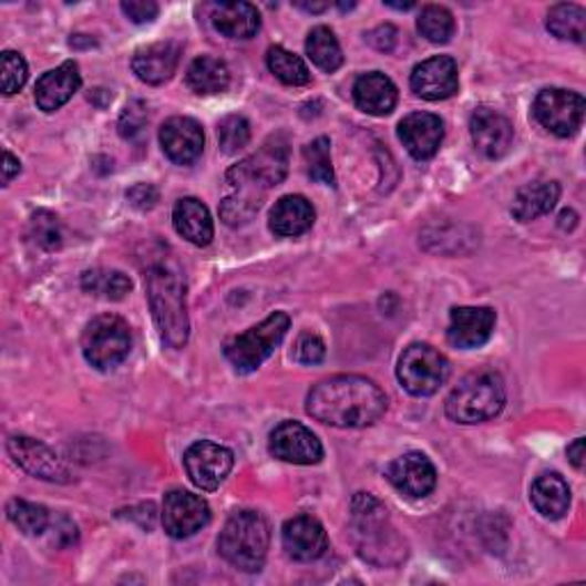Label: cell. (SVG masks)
<instances>
[{"label":"cell","mask_w":586,"mask_h":586,"mask_svg":"<svg viewBox=\"0 0 586 586\" xmlns=\"http://www.w3.org/2000/svg\"><path fill=\"white\" fill-rule=\"evenodd\" d=\"M8 452L21 465L28 474L44 479V481H58V484H66L69 481V470L66 465L49 450L47 444L25 438V435H14L8 442Z\"/></svg>","instance_id":"obj_17"},{"label":"cell","mask_w":586,"mask_h":586,"mask_svg":"<svg viewBox=\"0 0 586 586\" xmlns=\"http://www.w3.org/2000/svg\"><path fill=\"white\" fill-rule=\"evenodd\" d=\"M30 238L38 244L42 250H58L62 244V232L60 223L49 212H38L30 218Z\"/></svg>","instance_id":"obj_39"},{"label":"cell","mask_w":586,"mask_h":586,"mask_svg":"<svg viewBox=\"0 0 586 586\" xmlns=\"http://www.w3.org/2000/svg\"><path fill=\"white\" fill-rule=\"evenodd\" d=\"M21 172V163L12 152H3V184L8 186L17 175Z\"/></svg>","instance_id":"obj_47"},{"label":"cell","mask_w":586,"mask_h":586,"mask_svg":"<svg viewBox=\"0 0 586 586\" xmlns=\"http://www.w3.org/2000/svg\"><path fill=\"white\" fill-rule=\"evenodd\" d=\"M410 88L426 101H444L459 92V66L450 55L420 62L410 74Z\"/></svg>","instance_id":"obj_14"},{"label":"cell","mask_w":586,"mask_h":586,"mask_svg":"<svg viewBox=\"0 0 586 586\" xmlns=\"http://www.w3.org/2000/svg\"><path fill=\"white\" fill-rule=\"evenodd\" d=\"M388 8H394V10H410L412 3H385Z\"/></svg>","instance_id":"obj_50"},{"label":"cell","mask_w":586,"mask_h":586,"mask_svg":"<svg viewBox=\"0 0 586 586\" xmlns=\"http://www.w3.org/2000/svg\"><path fill=\"white\" fill-rule=\"evenodd\" d=\"M418 30L431 44H446L456 32L454 14L442 6H426L418 19Z\"/></svg>","instance_id":"obj_35"},{"label":"cell","mask_w":586,"mask_h":586,"mask_svg":"<svg viewBox=\"0 0 586 586\" xmlns=\"http://www.w3.org/2000/svg\"><path fill=\"white\" fill-rule=\"evenodd\" d=\"M399 137L412 158L429 161L438 154L442 145L444 124L433 113H412L401 120Z\"/></svg>","instance_id":"obj_21"},{"label":"cell","mask_w":586,"mask_h":586,"mask_svg":"<svg viewBox=\"0 0 586 586\" xmlns=\"http://www.w3.org/2000/svg\"><path fill=\"white\" fill-rule=\"evenodd\" d=\"M296 8H300L305 12H326L328 3H296Z\"/></svg>","instance_id":"obj_49"},{"label":"cell","mask_w":586,"mask_h":586,"mask_svg":"<svg viewBox=\"0 0 586 586\" xmlns=\"http://www.w3.org/2000/svg\"><path fill=\"white\" fill-rule=\"evenodd\" d=\"M356 106L373 117L390 115L397 109L399 92L397 85L381 72L362 74L353 85Z\"/></svg>","instance_id":"obj_24"},{"label":"cell","mask_w":586,"mask_h":586,"mask_svg":"<svg viewBox=\"0 0 586 586\" xmlns=\"http://www.w3.org/2000/svg\"><path fill=\"white\" fill-rule=\"evenodd\" d=\"M81 83L83 81L79 64L74 60H66L38 81V85H34V101H38L40 111L55 113L81 90Z\"/></svg>","instance_id":"obj_23"},{"label":"cell","mask_w":586,"mask_h":586,"mask_svg":"<svg viewBox=\"0 0 586 586\" xmlns=\"http://www.w3.org/2000/svg\"><path fill=\"white\" fill-rule=\"evenodd\" d=\"M161 147L165 156L177 165H191L202 156L204 131L193 117H169L161 126Z\"/></svg>","instance_id":"obj_18"},{"label":"cell","mask_w":586,"mask_h":586,"mask_svg":"<svg viewBox=\"0 0 586 586\" xmlns=\"http://www.w3.org/2000/svg\"><path fill=\"white\" fill-rule=\"evenodd\" d=\"M470 133L474 147L486 158H502L513 145L511 122L493 109H476L472 113Z\"/></svg>","instance_id":"obj_20"},{"label":"cell","mask_w":586,"mask_h":586,"mask_svg":"<svg viewBox=\"0 0 586 586\" xmlns=\"http://www.w3.org/2000/svg\"><path fill=\"white\" fill-rule=\"evenodd\" d=\"M369 42L378 49V51H392L394 44H397V30L394 25H381L376 28L371 34H369Z\"/></svg>","instance_id":"obj_45"},{"label":"cell","mask_w":586,"mask_h":586,"mask_svg":"<svg viewBox=\"0 0 586 586\" xmlns=\"http://www.w3.org/2000/svg\"><path fill=\"white\" fill-rule=\"evenodd\" d=\"M214 28L229 40H250L257 34L261 19L253 3H220L212 14Z\"/></svg>","instance_id":"obj_28"},{"label":"cell","mask_w":586,"mask_h":586,"mask_svg":"<svg viewBox=\"0 0 586 586\" xmlns=\"http://www.w3.org/2000/svg\"><path fill=\"white\" fill-rule=\"evenodd\" d=\"M218 143L225 154H236L250 143V124L244 115H227L218 122Z\"/></svg>","instance_id":"obj_38"},{"label":"cell","mask_w":586,"mask_h":586,"mask_svg":"<svg viewBox=\"0 0 586 586\" xmlns=\"http://www.w3.org/2000/svg\"><path fill=\"white\" fill-rule=\"evenodd\" d=\"M532 504L543 518L559 521L568 513L570 489L557 472L541 474L532 484Z\"/></svg>","instance_id":"obj_29"},{"label":"cell","mask_w":586,"mask_h":586,"mask_svg":"<svg viewBox=\"0 0 586 586\" xmlns=\"http://www.w3.org/2000/svg\"><path fill=\"white\" fill-rule=\"evenodd\" d=\"M184 465L193 484L202 491H216L234 467V454L223 444L199 440L184 454Z\"/></svg>","instance_id":"obj_11"},{"label":"cell","mask_w":586,"mask_h":586,"mask_svg":"<svg viewBox=\"0 0 586 586\" xmlns=\"http://www.w3.org/2000/svg\"><path fill=\"white\" fill-rule=\"evenodd\" d=\"M172 223L179 236H184L188 244L204 248L212 244L214 238V220L206 206L195 199V197H184L175 204V212H172Z\"/></svg>","instance_id":"obj_25"},{"label":"cell","mask_w":586,"mask_h":586,"mask_svg":"<svg viewBox=\"0 0 586 586\" xmlns=\"http://www.w3.org/2000/svg\"><path fill=\"white\" fill-rule=\"evenodd\" d=\"M147 126V111L141 101L131 103V106L120 117V133L126 141H137L145 133Z\"/></svg>","instance_id":"obj_42"},{"label":"cell","mask_w":586,"mask_h":586,"mask_svg":"<svg viewBox=\"0 0 586 586\" xmlns=\"http://www.w3.org/2000/svg\"><path fill=\"white\" fill-rule=\"evenodd\" d=\"M122 12L133 23H152L158 17V6L154 0H124Z\"/></svg>","instance_id":"obj_43"},{"label":"cell","mask_w":586,"mask_h":586,"mask_svg":"<svg viewBox=\"0 0 586 586\" xmlns=\"http://www.w3.org/2000/svg\"><path fill=\"white\" fill-rule=\"evenodd\" d=\"M270 454L294 465H317L323 459L319 438L300 422H282L270 433Z\"/></svg>","instance_id":"obj_13"},{"label":"cell","mask_w":586,"mask_h":586,"mask_svg":"<svg viewBox=\"0 0 586 586\" xmlns=\"http://www.w3.org/2000/svg\"><path fill=\"white\" fill-rule=\"evenodd\" d=\"M229 69L220 58L214 55H202L195 58L188 66V74H186V83L195 94L202 96H212V94H220L229 88Z\"/></svg>","instance_id":"obj_30"},{"label":"cell","mask_w":586,"mask_h":586,"mask_svg":"<svg viewBox=\"0 0 586 586\" xmlns=\"http://www.w3.org/2000/svg\"><path fill=\"white\" fill-rule=\"evenodd\" d=\"M388 397L364 376H332L307 394V415L335 429H364L385 415Z\"/></svg>","instance_id":"obj_1"},{"label":"cell","mask_w":586,"mask_h":586,"mask_svg":"<svg viewBox=\"0 0 586 586\" xmlns=\"http://www.w3.org/2000/svg\"><path fill=\"white\" fill-rule=\"evenodd\" d=\"M305 163H307V175L319 184L332 186L335 184V169L330 158V141L328 137H317L302 150Z\"/></svg>","instance_id":"obj_37"},{"label":"cell","mask_w":586,"mask_h":586,"mask_svg":"<svg viewBox=\"0 0 586 586\" xmlns=\"http://www.w3.org/2000/svg\"><path fill=\"white\" fill-rule=\"evenodd\" d=\"M497 315L491 307H454L446 339L456 349H479L493 337Z\"/></svg>","instance_id":"obj_15"},{"label":"cell","mask_w":586,"mask_h":586,"mask_svg":"<svg viewBox=\"0 0 586 586\" xmlns=\"http://www.w3.org/2000/svg\"><path fill=\"white\" fill-rule=\"evenodd\" d=\"M326 358V343L315 332H302L294 347V360L298 364H319Z\"/></svg>","instance_id":"obj_41"},{"label":"cell","mask_w":586,"mask_h":586,"mask_svg":"<svg viewBox=\"0 0 586 586\" xmlns=\"http://www.w3.org/2000/svg\"><path fill=\"white\" fill-rule=\"evenodd\" d=\"M270 545L268 523L257 511H238L225 523L218 549L223 559L244 573H259L264 568Z\"/></svg>","instance_id":"obj_5"},{"label":"cell","mask_w":586,"mask_h":586,"mask_svg":"<svg viewBox=\"0 0 586 586\" xmlns=\"http://www.w3.org/2000/svg\"><path fill=\"white\" fill-rule=\"evenodd\" d=\"M8 515L10 521L28 536H42L53 525L51 513L44 506L25 500H12L8 504Z\"/></svg>","instance_id":"obj_36"},{"label":"cell","mask_w":586,"mask_h":586,"mask_svg":"<svg viewBox=\"0 0 586 586\" xmlns=\"http://www.w3.org/2000/svg\"><path fill=\"white\" fill-rule=\"evenodd\" d=\"M182 58V44L177 42H156L150 47L137 49L131 66L133 74L147 85H161L172 79V74L177 72Z\"/></svg>","instance_id":"obj_22"},{"label":"cell","mask_w":586,"mask_h":586,"mask_svg":"<svg viewBox=\"0 0 586 586\" xmlns=\"http://www.w3.org/2000/svg\"><path fill=\"white\" fill-rule=\"evenodd\" d=\"M547 30L559 40L582 44L586 38V12L573 3H559L547 12Z\"/></svg>","instance_id":"obj_32"},{"label":"cell","mask_w":586,"mask_h":586,"mask_svg":"<svg viewBox=\"0 0 586 586\" xmlns=\"http://www.w3.org/2000/svg\"><path fill=\"white\" fill-rule=\"evenodd\" d=\"M266 64L270 69V74H275V79H280L285 85L298 88V85H307L309 81H312V74H309L307 64L282 47L268 49Z\"/></svg>","instance_id":"obj_34"},{"label":"cell","mask_w":586,"mask_h":586,"mask_svg":"<svg viewBox=\"0 0 586 586\" xmlns=\"http://www.w3.org/2000/svg\"><path fill=\"white\" fill-rule=\"evenodd\" d=\"M282 545L296 562H317L328 549V534L312 515H296L282 527Z\"/></svg>","instance_id":"obj_19"},{"label":"cell","mask_w":586,"mask_h":586,"mask_svg":"<svg viewBox=\"0 0 586 586\" xmlns=\"http://www.w3.org/2000/svg\"><path fill=\"white\" fill-rule=\"evenodd\" d=\"M584 459H586V442L584 438H577L570 446H568V461L573 463L575 470H584Z\"/></svg>","instance_id":"obj_46"},{"label":"cell","mask_w":586,"mask_h":586,"mask_svg":"<svg viewBox=\"0 0 586 586\" xmlns=\"http://www.w3.org/2000/svg\"><path fill=\"white\" fill-rule=\"evenodd\" d=\"M390 484L405 497L422 500L435 491L438 472L422 452H408L388 467Z\"/></svg>","instance_id":"obj_16"},{"label":"cell","mask_w":586,"mask_h":586,"mask_svg":"<svg viewBox=\"0 0 586 586\" xmlns=\"http://www.w3.org/2000/svg\"><path fill=\"white\" fill-rule=\"evenodd\" d=\"M163 527L172 538H191L209 525L212 508L199 495L188 491H169L163 500Z\"/></svg>","instance_id":"obj_12"},{"label":"cell","mask_w":586,"mask_h":586,"mask_svg":"<svg viewBox=\"0 0 586 586\" xmlns=\"http://www.w3.org/2000/svg\"><path fill=\"white\" fill-rule=\"evenodd\" d=\"M0 69H3V76H0V85H3V94H17L25 81H28V64L17 51H6L0 55Z\"/></svg>","instance_id":"obj_40"},{"label":"cell","mask_w":586,"mask_h":586,"mask_svg":"<svg viewBox=\"0 0 586 586\" xmlns=\"http://www.w3.org/2000/svg\"><path fill=\"white\" fill-rule=\"evenodd\" d=\"M83 291L103 298V300H122L131 289V280L120 270H109V268H94L85 270L81 280Z\"/></svg>","instance_id":"obj_33"},{"label":"cell","mask_w":586,"mask_h":586,"mask_svg":"<svg viewBox=\"0 0 586 586\" xmlns=\"http://www.w3.org/2000/svg\"><path fill=\"white\" fill-rule=\"evenodd\" d=\"M126 199L137 212H150L158 202V191L152 184H135L126 191Z\"/></svg>","instance_id":"obj_44"},{"label":"cell","mask_w":586,"mask_h":586,"mask_svg":"<svg viewBox=\"0 0 586 586\" xmlns=\"http://www.w3.org/2000/svg\"><path fill=\"white\" fill-rule=\"evenodd\" d=\"M586 103L584 96L562 88H547L534 101V117L543 128L559 137H570L579 131Z\"/></svg>","instance_id":"obj_10"},{"label":"cell","mask_w":586,"mask_h":586,"mask_svg":"<svg viewBox=\"0 0 586 586\" xmlns=\"http://www.w3.org/2000/svg\"><path fill=\"white\" fill-rule=\"evenodd\" d=\"M315 206L302 195H285L270 212V232L291 238L300 236L315 225Z\"/></svg>","instance_id":"obj_26"},{"label":"cell","mask_w":586,"mask_h":586,"mask_svg":"<svg viewBox=\"0 0 586 586\" xmlns=\"http://www.w3.org/2000/svg\"><path fill=\"white\" fill-rule=\"evenodd\" d=\"M81 347L94 369L111 371L131 353V328L117 315H101L88 323Z\"/></svg>","instance_id":"obj_8"},{"label":"cell","mask_w":586,"mask_h":586,"mask_svg":"<svg viewBox=\"0 0 586 586\" xmlns=\"http://www.w3.org/2000/svg\"><path fill=\"white\" fill-rule=\"evenodd\" d=\"M559 225H562L564 229H573V227L577 225V216H575V212H570V209L562 212V216H559Z\"/></svg>","instance_id":"obj_48"},{"label":"cell","mask_w":586,"mask_h":586,"mask_svg":"<svg viewBox=\"0 0 586 586\" xmlns=\"http://www.w3.org/2000/svg\"><path fill=\"white\" fill-rule=\"evenodd\" d=\"M147 298L163 341L169 349H184L191 326L182 275L167 266L152 268L147 275Z\"/></svg>","instance_id":"obj_3"},{"label":"cell","mask_w":586,"mask_h":586,"mask_svg":"<svg viewBox=\"0 0 586 586\" xmlns=\"http://www.w3.org/2000/svg\"><path fill=\"white\" fill-rule=\"evenodd\" d=\"M562 188L557 182H534L515 193L511 212L521 223H532L557 206Z\"/></svg>","instance_id":"obj_27"},{"label":"cell","mask_w":586,"mask_h":586,"mask_svg":"<svg viewBox=\"0 0 586 586\" xmlns=\"http://www.w3.org/2000/svg\"><path fill=\"white\" fill-rule=\"evenodd\" d=\"M289 326L291 319L287 312H275L259 326L232 337L225 343V358L238 373H253L280 347Z\"/></svg>","instance_id":"obj_7"},{"label":"cell","mask_w":586,"mask_h":586,"mask_svg":"<svg viewBox=\"0 0 586 586\" xmlns=\"http://www.w3.org/2000/svg\"><path fill=\"white\" fill-rule=\"evenodd\" d=\"M351 525L358 553L373 566H399L405 559V543L390 523L388 508L376 497L358 493L351 502Z\"/></svg>","instance_id":"obj_2"},{"label":"cell","mask_w":586,"mask_h":586,"mask_svg":"<svg viewBox=\"0 0 586 586\" xmlns=\"http://www.w3.org/2000/svg\"><path fill=\"white\" fill-rule=\"evenodd\" d=\"M397 376L412 397H431L450 378V360L429 343H410L399 358Z\"/></svg>","instance_id":"obj_9"},{"label":"cell","mask_w":586,"mask_h":586,"mask_svg":"<svg viewBox=\"0 0 586 586\" xmlns=\"http://www.w3.org/2000/svg\"><path fill=\"white\" fill-rule=\"evenodd\" d=\"M504 403V378L493 369H479L467 373L446 397L444 412L456 424H481L497 418Z\"/></svg>","instance_id":"obj_4"},{"label":"cell","mask_w":586,"mask_h":586,"mask_svg":"<svg viewBox=\"0 0 586 586\" xmlns=\"http://www.w3.org/2000/svg\"><path fill=\"white\" fill-rule=\"evenodd\" d=\"M289 169V143L285 135H273L264 147L240 161L227 172V182L234 186V193L261 199L264 193L285 182Z\"/></svg>","instance_id":"obj_6"},{"label":"cell","mask_w":586,"mask_h":586,"mask_svg":"<svg viewBox=\"0 0 586 586\" xmlns=\"http://www.w3.org/2000/svg\"><path fill=\"white\" fill-rule=\"evenodd\" d=\"M305 51L309 55L321 72L332 74L341 66L343 55H341V47L335 38V32L326 25H317L312 32L307 34V42H305Z\"/></svg>","instance_id":"obj_31"}]
</instances>
